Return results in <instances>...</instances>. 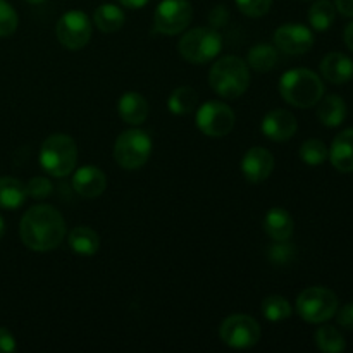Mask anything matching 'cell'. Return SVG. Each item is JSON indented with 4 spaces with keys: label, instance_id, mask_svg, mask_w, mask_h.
I'll list each match as a JSON object with an SVG mask.
<instances>
[{
    "label": "cell",
    "instance_id": "obj_11",
    "mask_svg": "<svg viewBox=\"0 0 353 353\" xmlns=\"http://www.w3.org/2000/svg\"><path fill=\"white\" fill-rule=\"evenodd\" d=\"M57 38L69 50H79L92 38V23L83 10H69L57 21Z\"/></svg>",
    "mask_w": 353,
    "mask_h": 353
},
{
    "label": "cell",
    "instance_id": "obj_8",
    "mask_svg": "<svg viewBox=\"0 0 353 353\" xmlns=\"http://www.w3.org/2000/svg\"><path fill=\"white\" fill-rule=\"evenodd\" d=\"M219 336L228 347L245 350L252 348L261 340V326L257 321L245 314H233L221 324Z\"/></svg>",
    "mask_w": 353,
    "mask_h": 353
},
{
    "label": "cell",
    "instance_id": "obj_17",
    "mask_svg": "<svg viewBox=\"0 0 353 353\" xmlns=\"http://www.w3.org/2000/svg\"><path fill=\"white\" fill-rule=\"evenodd\" d=\"M331 164L340 172L353 171V128L341 131L331 143L327 152Z\"/></svg>",
    "mask_w": 353,
    "mask_h": 353
},
{
    "label": "cell",
    "instance_id": "obj_4",
    "mask_svg": "<svg viewBox=\"0 0 353 353\" xmlns=\"http://www.w3.org/2000/svg\"><path fill=\"white\" fill-rule=\"evenodd\" d=\"M78 162L76 141L68 134H52L40 148V165L47 174L54 178H64L71 174Z\"/></svg>",
    "mask_w": 353,
    "mask_h": 353
},
{
    "label": "cell",
    "instance_id": "obj_36",
    "mask_svg": "<svg viewBox=\"0 0 353 353\" xmlns=\"http://www.w3.org/2000/svg\"><path fill=\"white\" fill-rule=\"evenodd\" d=\"M338 324L347 330H353V303H348L338 312Z\"/></svg>",
    "mask_w": 353,
    "mask_h": 353
},
{
    "label": "cell",
    "instance_id": "obj_39",
    "mask_svg": "<svg viewBox=\"0 0 353 353\" xmlns=\"http://www.w3.org/2000/svg\"><path fill=\"white\" fill-rule=\"evenodd\" d=\"M345 43H347V47L353 52V23H350L345 28Z\"/></svg>",
    "mask_w": 353,
    "mask_h": 353
},
{
    "label": "cell",
    "instance_id": "obj_27",
    "mask_svg": "<svg viewBox=\"0 0 353 353\" xmlns=\"http://www.w3.org/2000/svg\"><path fill=\"white\" fill-rule=\"evenodd\" d=\"M336 9L330 0H317L309 10V23L314 30L326 31L334 23Z\"/></svg>",
    "mask_w": 353,
    "mask_h": 353
},
{
    "label": "cell",
    "instance_id": "obj_3",
    "mask_svg": "<svg viewBox=\"0 0 353 353\" xmlns=\"http://www.w3.org/2000/svg\"><path fill=\"white\" fill-rule=\"evenodd\" d=\"M209 83L214 92L223 99H238L250 85V72L245 61L234 55H226L212 65Z\"/></svg>",
    "mask_w": 353,
    "mask_h": 353
},
{
    "label": "cell",
    "instance_id": "obj_40",
    "mask_svg": "<svg viewBox=\"0 0 353 353\" xmlns=\"http://www.w3.org/2000/svg\"><path fill=\"white\" fill-rule=\"evenodd\" d=\"M3 233H6V221H3L2 216H0V240H2Z\"/></svg>",
    "mask_w": 353,
    "mask_h": 353
},
{
    "label": "cell",
    "instance_id": "obj_7",
    "mask_svg": "<svg viewBox=\"0 0 353 353\" xmlns=\"http://www.w3.org/2000/svg\"><path fill=\"white\" fill-rule=\"evenodd\" d=\"M152 154V138L141 130H128L117 137L114 145L116 162L124 169H138L147 164Z\"/></svg>",
    "mask_w": 353,
    "mask_h": 353
},
{
    "label": "cell",
    "instance_id": "obj_35",
    "mask_svg": "<svg viewBox=\"0 0 353 353\" xmlns=\"http://www.w3.org/2000/svg\"><path fill=\"white\" fill-rule=\"evenodd\" d=\"M16 350V340L12 333L6 327H0V353H10Z\"/></svg>",
    "mask_w": 353,
    "mask_h": 353
},
{
    "label": "cell",
    "instance_id": "obj_25",
    "mask_svg": "<svg viewBox=\"0 0 353 353\" xmlns=\"http://www.w3.org/2000/svg\"><path fill=\"white\" fill-rule=\"evenodd\" d=\"M199 103V95L192 86H179L171 93L168 100V107L174 116H186L192 112Z\"/></svg>",
    "mask_w": 353,
    "mask_h": 353
},
{
    "label": "cell",
    "instance_id": "obj_10",
    "mask_svg": "<svg viewBox=\"0 0 353 353\" xmlns=\"http://www.w3.org/2000/svg\"><path fill=\"white\" fill-rule=\"evenodd\" d=\"M196 126L207 137H226L234 126V112L230 105L217 100L203 103L196 112Z\"/></svg>",
    "mask_w": 353,
    "mask_h": 353
},
{
    "label": "cell",
    "instance_id": "obj_28",
    "mask_svg": "<svg viewBox=\"0 0 353 353\" xmlns=\"http://www.w3.org/2000/svg\"><path fill=\"white\" fill-rule=\"evenodd\" d=\"M316 343L321 352L326 353H340L347 347L343 334L334 326H321L316 331Z\"/></svg>",
    "mask_w": 353,
    "mask_h": 353
},
{
    "label": "cell",
    "instance_id": "obj_41",
    "mask_svg": "<svg viewBox=\"0 0 353 353\" xmlns=\"http://www.w3.org/2000/svg\"><path fill=\"white\" fill-rule=\"evenodd\" d=\"M26 2H30V3H41V2H45V0H26Z\"/></svg>",
    "mask_w": 353,
    "mask_h": 353
},
{
    "label": "cell",
    "instance_id": "obj_21",
    "mask_svg": "<svg viewBox=\"0 0 353 353\" xmlns=\"http://www.w3.org/2000/svg\"><path fill=\"white\" fill-rule=\"evenodd\" d=\"M317 117L327 128H336L347 117V103L341 97L327 95L317 107Z\"/></svg>",
    "mask_w": 353,
    "mask_h": 353
},
{
    "label": "cell",
    "instance_id": "obj_38",
    "mask_svg": "<svg viewBox=\"0 0 353 353\" xmlns=\"http://www.w3.org/2000/svg\"><path fill=\"white\" fill-rule=\"evenodd\" d=\"M121 6L128 7V9H141L143 6H147L150 0H119Z\"/></svg>",
    "mask_w": 353,
    "mask_h": 353
},
{
    "label": "cell",
    "instance_id": "obj_31",
    "mask_svg": "<svg viewBox=\"0 0 353 353\" xmlns=\"http://www.w3.org/2000/svg\"><path fill=\"white\" fill-rule=\"evenodd\" d=\"M52 183L50 179L45 178V176H37V178H31L26 185V193L28 196L34 200H43L47 199L52 193Z\"/></svg>",
    "mask_w": 353,
    "mask_h": 353
},
{
    "label": "cell",
    "instance_id": "obj_14",
    "mask_svg": "<svg viewBox=\"0 0 353 353\" xmlns=\"http://www.w3.org/2000/svg\"><path fill=\"white\" fill-rule=\"evenodd\" d=\"M296 119L292 112L285 109H276L265 114L262 119V133L272 141H286L296 133Z\"/></svg>",
    "mask_w": 353,
    "mask_h": 353
},
{
    "label": "cell",
    "instance_id": "obj_19",
    "mask_svg": "<svg viewBox=\"0 0 353 353\" xmlns=\"http://www.w3.org/2000/svg\"><path fill=\"white\" fill-rule=\"evenodd\" d=\"M264 230L274 241H286L292 238L295 223H293V217L290 216L288 210L276 207L265 214Z\"/></svg>",
    "mask_w": 353,
    "mask_h": 353
},
{
    "label": "cell",
    "instance_id": "obj_16",
    "mask_svg": "<svg viewBox=\"0 0 353 353\" xmlns=\"http://www.w3.org/2000/svg\"><path fill=\"white\" fill-rule=\"evenodd\" d=\"M321 72L334 85H343L353 78V61L341 52H331L321 62Z\"/></svg>",
    "mask_w": 353,
    "mask_h": 353
},
{
    "label": "cell",
    "instance_id": "obj_12",
    "mask_svg": "<svg viewBox=\"0 0 353 353\" xmlns=\"http://www.w3.org/2000/svg\"><path fill=\"white\" fill-rule=\"evenodd\" d=\"M274 43L285 54L302 55L312 48L314 34L303 24H285L276 30Z\"/></svg>",
    "mask_w": 353,
    "mask_h": 353
},
{
    "label": "cell",
    "instance_id": "obj_22",
    "mask_svg": "<svg viewBox=\"0 0 353 353\" xmlns=\"http://www.w3.org/2000/svg\"><path fill=\"white\" fill-rule=\"evenodd\" d=\"M26 186L16 178L2 176L0 178V207L2 209H17L26 200Z\"/></svg>",
    "mask_w": 353,
    "mask_h": 353
},
{
    "label": "cell",
    "instance_id": "obj_23",
    "mask_svg": "<svg viewBox=\"0 0 353 353\" xmlns=\"http://www.w3.org/2000/svg\"><path fill=\"white\" fill-rule=\"evenodd\" d=\"M93 23L103 33H116L124 24V12L114 3H102L95 9Z\"/></svg>",
    "mask_w": 353,
    "mask_h": 353
},
{
    "label": "cell",
    "instance_id": "obj_18",
    "mask_svg": "<svg viewBox=\"0 0 353 353\" xmlns=\"http://www.w3.org/2000/svg\"><path fill=\"white\" fill-rule=\"evenodd\" d=\"M117 112L124 123L138 126L143 124L148 117V103L140 93L126 92L117 100Z\"/></svg>",
    "mask_w": 353,
    "mask_h": 353
},
{
    "label": "cell",
    "instance_id": "obj_2",
    "mask_svg": "<svg viewBox=\"0 0 353 353\" xmlns=\"http://www.w3.org/2000/svg\"><path fill=\"white\" fill-rule=\"evenodd\" d=\"M279 93L290 105L309 109L321 102L324 95V85L314 71L290 69L281 76Z\"/></svg>",
    "mask_w": 353,
    "mask_h": 353
},
{
    "label": "cell",
    "instance_id": "obj_15",
    "mask_svg": "<svg viewBox=\"0 0 353 353\" xmlns=\"http://www.w3.org/2000/svg\"><path fill=\"white\" fill-rule=\"evenodd\" d=\"M72 188L85 199H95L105 192L107 178L95 165H83L72 176Z\"/></svg>",
    "mask_w": 353,
    "mask_h": 353
},
{
    "label": "cell",
    "instance_id": "obj_32",
    "mask_svg": "<svg viewBox=\"0 0 353 353\" xmlns=\"http://www.w3.org/2000/svg\"><path fill=\"white\" fill-rule=\"evenodd\" d=\"M272 0H236V6L245 16L261 17L269 12Z\"/></svg>",
    "mask_w": 353,
    "mask_h": 353
},
{
    "label": "cell",
    "instance_id": "obj_20",
    "mask_svg": "<svg viewBox=\"0 0 353 353\" xmlns=\"http://www.w3.org/2000/svg\"><path fill=\"white\" fill-rule=\"evenodd\" d=\"M69 247L74 254L85 255V257H92L99 252L100 238L92 228L88 226H78L69 233Z\"/></svg>",
    "mask_w": 353,
    "mask_h": 353
},
{
    "label": "cell",
    "instance_id": "obj_13",
    "mask_svg": "<svg viewBox=\"0 0 353 353\" xmlns=\"http://www.w3.org/2000/svg\"><path fill=\"white\" fill-rule=\"evenodd\" d=\"M274 169V157L262 147H252L241 159V172L250 183H262Z\"/></svg>",
    "mask_w": 353,
    "mask_h": 353
},
{
    "label": "cell",
    "instance_id": "obj_29",
    "mask_svg": "<svg viewBox=\"0 0 353 353\" xmlns=\"http://www.w3.org/2000/svg\"><path fill=\"white\" fill-rule=\"evenodd\" d=\"M327 147L321 140H307L300 147L299 155L307 165H321L327 159Z\"/></svg>",
    "mask_w": 353,
    "mask_h": 353
},
{
    "label": "cell",
    "instance_id": "obj_26",
    "mask_svg": "<svg viewBox=\"0 0 353 353\" xmlns=\"http://www.w3.org/2000/svg\"><path fill=\"white\" fill-rule=\"evenodd\" d=\"M261 310L262 316L269 323H281V321L288 319L292 316V307H290L288 300L281 295H271L262 300Z\"/></svg>",
    "mask_w": 353,
    "mask_h": 353
},
{
    "label": "cell",
    "instance_id": "obj_6",
    "mask_svg": "<svg viewBox=\"0 0 353 353\" xmlns=\"http://www.w3.org/2000/svg\"><path fill=\"white\" fill-rule=\"evenodd\" d=\"M296 312L310 324L326 323L338 312V296L323 286L307 288L296 299Z\"/></svg>",
    "mask_w": 353,
    "mask_h": 353
},
{
    "label": "cell",
    "instance_id": "obj_9",
    "mask_svg": "<svg viewBox=\"0 0 353 353\" xmlns=\"http://www.w3.org/2000/svg\"><path fill=\"white\" fill-rule=\"evenodd\" d=\"M193 9L188 0H162L154 14V26L162 34H178L192 23Z\"/></svg>",
    "mask_w": 353,
    "mask_h": 353
},
{
    "label": "cell",
    "instance_id": "obj_37",
    "mask_svg": "<svg viewBox=\"0 0 353 353\" xmlns=\"http://www.w3.org/2000/svg\"><path fill=\"white\" fill-rule=\"evenodd\" d=\"M336 9L343 16L353 17V0H336Z\"/></svg>",
    "mask_w": 353,
    "mask_h": 353
},
{
    "label": "cell",
    "instance_id": "obj_24",
    "mask_svg": "<svg viewBox=\"0 0 353 353\" xmlns=\"http://www.w3.org/2000/svg\"><path fill=\"white\" fill-rule=\"evenodd\" d=\"M279 61V55L276 47L268 43H259L254 45V47L248 50V57L247 62L252 69L259 72H268L271 69L276 68Z\"/></svg>",
    "mask_w": 353,
    "mask_h": 353
},
{
    "label": "cell",
    "instance_id": "obj_1",
    "mask_svg": "<svg viewBox=\"0 0 353 353\" xmlns=\"http://www.w3.org/2000/svg\"><path fill=\"white\" fill-rule=\"evenodd\" d=\"M19 234L31 250H54L65 236L64 217L52 205H34L21 219Z\"/></svg>",
    "mask_w": 353,
    "mask_h": 353
},
{
    "label": "cell",
    "instance_id": "obj_33",
    "mask_svg": "<svg viewBox=\"0 0 353 353\" xmlns=\"http://www.w3.org/2000/svg\"><path fill=\"white\" fill-rule=\"evenodd\" d=\"M293 255H295V248L288 243V240L278 241L269 248V261L274 262V264H286V262L292 261Z\"/></svg>",
    "mask_w": 353,
    "mask_h": 353
},
{
    "label": "cell",
    "instance_id": "obj_30",
    "mask_svg": "<svg viewBox=\"0 0 353 353\" xmlns=\"http://www.w3.org/2000/svg\"><path fill=\"white\" fill-rule=\"evenodd\" d=\"M17 30V14L6 0H0V37H10Z\"/></svg>",
    "mask_w": 353,
    "mask_h": 353
},
{
    "label": "cell",
    "instance_id": "obj_34",
    "mask_svg": "<svg viewBox=\"0 0 353 353\" xmlns=\"http://www.w3.org/2000/svg\"><path fill=\"white\" fill-rule=\"evenodd\" d=\"M230 21V10L226 9V6H216L209 14V23L214 28H221Z\"/></svg>",
    "mask_w": 353,
    "mask_h": 353
},
{
    "label": "cell",
    "instance_id": "obj_5",
    "mask_svg": "<svg viewBox=\"0 0 353 353\" xmlns=\"http://www.w3.org/2000/svg\"><path fill=\"white\" fill-rule=\"evenodd\" d=\"M179 54L192 64H207L223 50V38L212 28H195L179 40Z\"/></svg>",
    "mask_w": 353,
    "mask_h": 353
}]
</instances>
